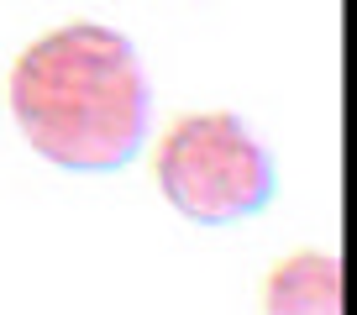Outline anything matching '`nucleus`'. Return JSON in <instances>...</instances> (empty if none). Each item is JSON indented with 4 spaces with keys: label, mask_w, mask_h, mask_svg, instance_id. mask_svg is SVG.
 <instances>
[{
    "label": "nucleus",
    "mask_w": 357,
    "mask_h": 315,
    "mask_svg": "<svg viewBox=\"0 0 357 315\" xmlns=\"http://www.w3.org/2000/svg\"><path fill=\"white\" fill-rule=\"evenodd\" d=\"M158 190L184 221L231 226L268 210L279 194V169L268 142L236 111L178 116L158 142Z\"/></svg>",
    "instance_id": "2"
},
{
    "label": "nucleus",
    "mask_w": 357,
    "mask_h": 315,
    "mask_svg": "<svg viewBox=\"0 0 357 315\" xmlns=\"http://www.w3.org/2000/svg\"><path fill=\"white\" fill-rule=\"evenodd\" d=\"M263 315H347V268L336 252H289L263 284Z\"/></svg>",
    "instance_id": "3"
},
{
    "label": "nucleus",
    "mask_w": 357,
    "mask_h": 315,
    "mask_svg": "<svg viewBox=\"0 0 357 315\" xmlns=\"http://www.w3.org/2000/svg\"><path fill=\"white\" fill-rule=\"evenodd\" d=\"M11 116L53 169L116 174L153 132V79L126 32L63 22L16 58Z\"/></svg>",
    "instance_id": "1"
}]
</instances>
